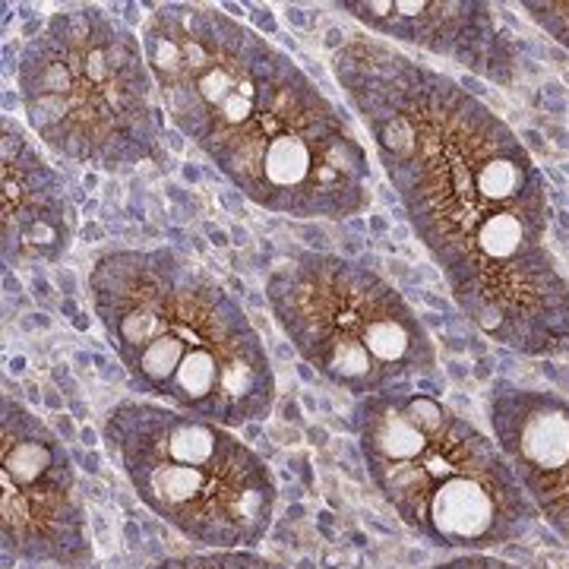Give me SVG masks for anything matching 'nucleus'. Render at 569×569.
I'll return each instance as SVG.
<instances>
[{
  "label": "nucleus",
  "mask_w": 569,
  "mask_h": 569,
  "mask_svg": "<svg viewBox=\"0 0 569 569\" xmlns=\"http://www.w3.org/2000/svg\"><path fill=\"white\" fill-rule=\"evenodd\" d=\"M332 73L452 301L497 346L569 351V282L548 247V181L500 114L466 86L367 36Z\"/></svg>",
  "instance_id": "1"
},
{
  "label": "nucleus",
  "mask_w": 569,
  "mask_h": 569,
  "mask_svg": "<svg viewBox=\"0 0 569 569\" xmlns=\"http://www.w3.org/2000/svg\"><path fill=\"white\" fill-rule=\"evenodd\" d=\"M140 41L164 118L250 203L291 219L370 206L367 149L282 48L203 3L152 7Z\"/></svg>",
  "instance_id": "2"
},
{
  "label": "nucleus",
  "mask_w": 569,
  "mask_h": 569,
  "mask_svg": "<svg viewBox=\"0 0 569 569\" xmlns=\"http://www.w3.org/2000/svg\"><path fill=\"white\" fill-rule=\"evenodd\" d=\"M89 298L133 392L212 425L263 421L276 373L244 307L171 247L108 250Z\"/></svg>",
  "instance_id": "3"
},
{
  "label": "nucleus",
  "mask_w": 569,
  "mask_h": 569,
  "mask_svg": "<svg viewBox=\"0 0 569 569\" xmlns=\"http://www.w3.org/2000/svg\"><path fill=\"white\" fill-rule=\"evenodd\" d=\"M351 427L373 488L430 545L481 553L526 538L538 509L507 456L430 392L365 396Z\"/></svg>",
  "instance_id": "4"
},
{
  "label": "nucleus",
  "mask_w": 569,
  "mask_h": 569,
  "mask_svg": "<svg viewBox=\"0 0 569 569\" xmlns=\"http://www.w3.org/2000/svg\"><path fill=\"white\" fill-rule=\"evenodd\" d=\"M17 89L51 152L102 171L164 162V108L142 41L92 3L51 13L22 44Z\"/></svg>",
  "instance_id": "5"
},
{
  "label": "nucleus",
  "mask_w": 569,
  "mask_h": 569,
  "mask_svg": "<svg viewBox=\"0 0 569 569\" xmlns=\"http://www.w3.org/2000/svg\"><path fill=\"white\" fill-rule=\"evenodd\" d=\"M102 437L142 507L200 550H253L272 529L276 475L231 427L123 399Z\"/></svg>",
  "instance_id": "6"
},
{
  "label": "nucleus",
  "mask_w": 569,
  "mask_h": 569,
  "mask_svg": "<svg viewBox=\"0 0 569 569\" xmlns=\"http://www.w3.org/2000/svg\"><path fill=\"white\" fill-rule=\"evenodd\" d=\"M266 301L307 365L358 399L408 392L437 373V346L418 313L355 260L295 250L266 276Z\"/></svg>",
  "instance_id": "7"
},
{
  "label": "nucleus",
  "mask_w": 569,
  "mask_h": 569,
  "mask_svg": "<svg viewBox=\"0 0 569 569\" xmlns=\"http://www.w3.org/2000/svg\"><path fill=\"white\" fill-rule=\"evenodd\" d=\"M0 541L7 560L86 569L89 516L61 437L13 396L0 399Z\"/></svg>",
  "instance_id": "8"
},
{
  "label": "nucleus",
  "mask_w": 569,
  "mask_h": 569,
  "mask_svg": "<svg viewBox=\"0 0 569 569\" xmlns=\"http://www.w3.org/2000/svg\"><path fill=\"white\" fill-rule=\"evenodd\" d=\"M0 250L3 263H61L77 234V206L63 178L41 159L20 123H0Z\"/></svg>",
  "instance_id": "9"
},
{
  "label": "nucleus",
  "mask_w": 569,
  "mask_h": 569,
  "mask_svg": "<svg viewBox=\"0 0 569 569\" xmlns=\"http://www.w3.org/2000/svg\"><path fill=\"white\" fill-rule=\"evenodd\" d=\"M493 443L522 481L538 516L569 545V402L512 383L488 396Z\"/></svg>",
  "instance_id": "10"
},
{
  "label": "nucleus",
  "mask_w": 569,
  "mask_h": 569,
  "mask_svg": "<svg viewBox=\"0 0 569 569\" xmlns=\"http://www.w3.org/2000/svg\"><path fill=\"white\" fill-rule=\"evenodd\" d=\"M367 32L425 48L437 58L507 82L516 63L512 41L497 22V10L478 0H339L336 3Z\"/></svg>",
  "instance_id": "11"
},
{
  "label": "nucleus",
  "mask_w": 569,
  "mask_h": 569,
  "mask_svg": "<svg viewBox=\"0 0 569 569\" xmlns=\"http://www.w3.org/2000/svg\"><path fill=\"white\" fill-rule=\"evenodd\" d=\"M152 569H288L257 550H197L181 557H164Z\"/></svg>",
  "instance_id": "12"
},
{
  "label": "nucleus",
  "mask_w": 569,
  "mask_h": 569,
  "mask_svg": "<svg viewBox=\"0 0 569 569\" xmlns=\"http://www.w3.org/2000/svg\"><path fill=\"white\" fill-rule=\"evenodd\" d=\"M522 10L538 22L550 39L569 51V0H526Z\"/></svg>",
  "instance_id": "13"
},
{
  "label": "nucleus",
  "mask_w": 569,
  "mask_h": 569,
  "mask_svg": "<svg viewBox=\"0 0 569 569\" xmlns=\"http://www.w3.org/2000/svg\"><path fill=\"white\" fill-rule=\"evenodd\" d=\"M433 569H519V567H512V563L500 560V557H490V553H459V557H452V560L437 563Z\"/></svg>",
  "instance_id": "14"
}]
</instances>
